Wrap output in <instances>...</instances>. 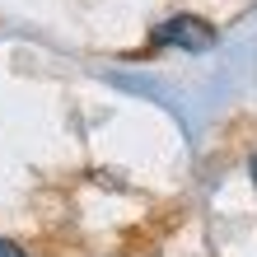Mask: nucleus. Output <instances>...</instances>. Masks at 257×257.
Returning <instances> with one entry per match:
<instances>
[{
  "instance_id": "1",
  "label": "nucleus",
  "mask_w": 257,
  "mask_h": 257,
  "mask_svg": "<svg viewBox=\"0 0 257 257\" xmlns=\"http://www.w3.org/2000/svg\"><path fill=\"white\" fill-rule=\"evenodd\" d=\"M155 42H164V47H183V52H206L210 42H215V28H210L206 19H196V14H178V19H169L155 33Z\"/></svg>"
},
{
  "instance_id": "3",
  "label": "nucleus",
  "mask_w": 257,
  "mask_h": 257,
  "mask_svg": "<svg viewBox=\"0 0 257 257\" xmlns=\"http://www.w3.org/2000/svg\"><path fill=\"white\" fill-rule=\"evenodd\" d=\"M252 183H257V159H252Z\"/></svg>"
},
{
  "instance_id": "2",
  "label": "nucleus",
  "mask_w": 257,
  "mask_h": 257,
  "mask_svg": "<svg viewBox=\"0 0 257 257\" xmlns=\"http://www.w3.org/2000/svg\"><path fill=\"white\" fill-rule=\"evenodd\" d=\"M0 257H28L19 243H10V238H0Z\"/></svg>"
}]
</instances>
